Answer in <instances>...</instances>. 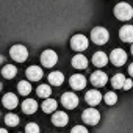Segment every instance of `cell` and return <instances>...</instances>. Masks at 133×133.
I'll return each instance as SVG.
<instances>
[{
    "instance_id": "cell-1",
    "label": "cell",
    "mask_w": 133,
    "mask_h": 133,
    "mask_svg": "<svg viewBox=\"0 0 133 133\" xmlns=\"http://www.w3.org/2000/svg\"><path fill=\"white\" fill-rule=\"evenodd\" d=\"M114 16L119 21H130L133 17V8L125 2H121L114 6Z\"/></svg>"
},
{
    "instance_id": "cell-2",
    "label": "cell",
    "mask_w": 133,
    "mask_h": 133,
    "mask_svg": "<svg viewBox=\"0 0 133 133\" xmlns=\"http://www.w3.org/2000/svg\"><path fill=\"white\" fill-rule=\"evenodd\" d=\"M108 39H110V33H108L107 28H103V27H96V28H92V31H91V41H92L94 44L103 45V44L108 42Z\"/></svg>"
},
{
    "instance_id": "cell-3",
    "label": "cell",
    "mask_w": 133,
    "mask_h": 133,
    "mask_svg": "<svg viewBox=\"0 0 133 133\" xmlns=\"http://www.w3.org/2000/svg\"><path fill=\"white\" fill-rule=\"evenodd\" d=\"M10 55H11V58H13L14 61H17V63H24V61L28 58V50H27L25 45L16 44V45H13V47L10 49Z\"/></svg>"
},
{
    "instance_id": "cell-4",
    "label": "cell",
    "mask_w": 133,
    "mask_h": 133,
    "mask_svg": "<svg viewBox=\"0 0 133 133\" xmlns=\"http://www.w3.org/2000/svg\"><path fill=\"white\" fill-rule=\"evenodd\" d=\"M71 49H74L75 52H83V50H86L88 49V38L85 36V35H74L72 38H71Z\"/></svg>"
},
{
    "instance_id": "cell-5",
    "label": "cell",
    "mask_w": 133,
    "mask_h": 133,
    "mask_svg": "<svg viewBox=\"0 0 133 133\" xmlns=\"http://www.w3.org/2000/svg\"><path fill=\"white\" fill-rule=\"evenodd\" d=\"M56 61H58V55H56L55 50L49 49V50H44L41 53V63H42L44 68H53L56 64Z\"/></svg>"
},
{
    "instance_id": "cell-6",
    "label": "cell",
    "mask_w": 133,
    "mask_h": 133,
    "mask_svg": "<svg viewBox=\"0 0 133 133\" xmlns=\"http://www.w3.org/2000/svg\"><path fill=\"white\" fill-rule=\"evenodd\" d=\"M82 119H83V122L88 124V125H96V124L100 121V113H99L96 108H88V110L83 111Z\"/></svg>"
},
{
    "instance_id": "cell-7",
    "label": "cell",
    "mask_w": 133,
    "mask_h": 133,
    "mask_svg": "<svg viewBox=\"0 0 133 133\" xmlns=\"http://www.w3.org/2000/svg\"><path fill=\"white\" fill-rule=\"evenodd\" d=\"M110 61H111L114 66L121 68V66H124L125 61H127V52L122 50V49H114V50L110 53Z\"/></svg>"
},
{
    "instance_id": "cell-8",
    "label": "cell",
    "mask_w": 133,
    "mask_h": 133,
    "mask_svg": "<svg viewBox=\"0 0 133 133\" xmlns=\"http://www.w3.org/2000/svg\"><path fill=\"white\" fill-rule=\"evenodd\" d=\"M61 103L64 108H68V110H72L78 105V97L75 92H64L61 96Z\"/></svg>"
},
{
    "instance_id": "cell-9",
    "label": "cell",
    "mask_w": 133,
    "mask_h": 133,
    "mask_svg": "<svg viewBox=\"0 0 133 133\" xmlns=\"http://www.w3.org/2000/svg\"><path fill=\"white\" fill-rule=\"evenodd\" d=\"M91 83L96 86V88H102L108 83V75L105 72H100V71H96L91 74Z\"/></svg>"
},
{
    "instance_id": "cell-10",
    "label": "cell",
    "mask_w": 133,
    "mask_h": 133,
    "mask_svg": "<svg viewBox=\"0 0 133 133\" xmlns=\"http://www.w3.org/2000/svg\"><path fill=\"white\" fill-rule=\"evenodd\" d=\"M69 122V116L68 113H64V111H55L53 116H52V124L56 125V127H64V125H68Z\"/></svg>"
},
{
    "instance_id": "cell-11",
    "label": "cell",
    "mask_w": 133,
    "mask_h": 133,
    "mask_svg": "<svg viewBox=\"0 0 133 133\" xmlns=\"http://www.w3.org/2000/svg\"><path fill=\"white\" fill-rule=\"evenodd\" d=\"M102 99H103V97H102V94H100L97 89H91V91H88V92H86V96H85L86 103H88V105H91V107L99 105Z\"/></svg>"
},
{
    "instance_id": "cell-12",
    "label": "cell",
    "mask_w": 133,
    "mask_h": 133,
    "mask_svg": "<svg viewBox=\"0 0 133 133\" xmlns=\"http://www.w3.org/2000/svg\"><path fill=\"white\" fill-rule=\"evenodd\" d=\"M69 85L72 86V89L80 91V89L85 88V85H86V78H85L82 74H75V75H72V77L69 78Z\"/></svg>"
},
{
    "instance_id": "cell-13",
    "label": "cell",
    "mask_w": 133,
    "mask_h": 133,
    "mask_svg": "<svg viewBox=\"0 0 133 133\" xmlns=\"http://www.w3.org/2000/svg\"><path fill=\"white\" fill-rule=\"evenodd\" d=\"M108 61H110V58L105 52H96L92 55V64L96 68H103V66L108 64Z\"/></svg>"
},
{
    "instance_id": "cell-14",
    "label": "cell",
    "mask_w": 133,
    "mask_h": 133,
    "mask_svg": "<svg viewBox=\"0 0 133 133\" xmlns=\"http://www.w3.org/2000/svg\"><path fill=\"white\" fill-rule=\"evenodd\" d=\"M2 103H3L5 108H8V110H14V108L17 107L19 100H17L16 94H13V92H6V94L3 96V99H2Z\"/></svg>"
},
{
    "instance_id": "cell-15",
    "label": "cell",
    "mask_w": 133,
    "mask_h": 133,
    "mask_svg": "<svg viewBox=\"0 0 133 133\" xmlns=\"http://www.w3.org/2000/svg\"><path fill=\"white\" fill-rule=\"evenodd\" d=\"M119 38L124 42H133V25H124L119 30Z\"/></svg>"
},
{
    "instance_id": "cell-16",
    "label": "cell",
    "mask_w": 133,
    "mask_h": 133,
    "mask_svg": "<svg viewBox=\"0 0 133 133\" xmlns=\"http://www.w3.org/2000/svg\"><path fill=\"white\" fill-rule=\"evenodd\" d=\"M42 75H44L42 69L38 68V66H30V68L27 69V77H28L30 82H38V80L42 78Z\"/></svg>"
},
{
    "instance_id": "cell-17",
    "label": "cell",
    "mask_w": 133,
    "mask_h": 133,
    "mask_svg": "<svg viewBox=\"0 0 133 133\" xmlns=\"http://www.w3.org/2000/svg\"><path fill=\"white\" fill-rule=\"evenodd\" d=\"M38 110V102L33 100V99H25L22 102V111L25 114H33L35 111Z\"/></svg>"
},
{
    "instance_id": "cell-18",
    "label": "cell",
    "mask_w": 133,
    "mask_h": 133,
    "mask_svg": "<svg viewBox=\"0 0 133 133\" xmlns=\"http://www.w3.org/2000/svg\"><path fill=\"white\" fill-rule=\"evenodd\" d=\"M72 66H74L75 69H86L88 68V58L85 55L78 53V55H75L72 58Z\"/></svg>"
},
{
    "instance_id": "cell-19",
    "label": "cell",
    "mask_w": 133,
    "mask_h": 133,
    "mask_svg": "<svg viewBox=\"0 0 133 133\" xmlns=\"http://www.w3.org/2000/svg\"><path fill=\"white\" fill-rule=\"evenodd\" d=\"M63 82H64V75H63V72H59V71L50 72V75H49V83H50V85L59 86V85H63Z\"/></svg>"
},
{
    "instance_id": "cell-20",
    "label": "cell",
    "mask_w": 133,
    "mask_h": 133,
    "mask_svg": "<svg viewBox=\"0 0 133 133\" xmlns=\"http://www.w3.org/2000/svg\"><path fill=\"white\" fill-rule=\"evenodd\" d=\"M56 107H58V103H56V100H53V99H45L44 102H42V105H41V108H42V111L44 113H55V110H56Z\"/></svg>"
},
{
    "instance_id": "cell-21",
    "label": "cell",
    "mask_w": 133,
    "mask_h": 133,
    "mask_svg": "<svg viewBox=\"0 0 133 133\" xmlns=\"http://www.w3.org/2000/svg\"><path fill=\"white\" fill-rule=\"evenodd\" d=\"M16 74H17L16 66H13V64H6V66H3V69H2V75H3L5 78H14V77H16Z\"/></svg>"
},
{
    "instance_id": "cell-22",
    "label": "cell",
    "mask_w": 133,
    "mask_h": 133,
    "mask_svg": "<svg viewBox=\"0 0 133 133\" xmlns=\"http://www.w3.org/2000/svg\"><path fill=\"white\" fill-rule=\"evenodd\" d=\"M36 94L38 97H42V99H49L52 96V89H50V85H39L38 89H36Z\"/></svg>"
},
{
    "instance_id": "cell-23",
    "label": "cell",
    "mask_w": 133,
    "mask_h": 133,
    "mask_svg": "<svg viewBox=\"0 0 133 133\" xmlns=\"http://www.w3.org/2000/svg\"><path fill=\"white\" fill-rule=\"evenodd\" d=\"M125 80H127V78H125L122 74H116V75H113V78H111V85H113L114 89H121V88H124Z\"/></svg>"
},
{
    "instance_id": "cell-24",
    "label": "cell",
    "mask_w": 133,
    "mask_h": 133,
    "mask_svg": "<svg viewBox=\"0 0 133 133\" xmlns=\"http://www.w3.org/2000/svg\"><path fill=\"white\" fill-rule=\"evenodd\" d=\"M17 89H19V94H21V96H28V94L31 92V85H30V82L22 80V82H19Z\"/></svg>"
},
{
    "instance_id": "cell-25",
    "label": "cell",
    "mask_w": 133,
    "mask_h": 133,
    "mask_svg": "<svg viewBox=\"0 0 133 133\" xmlns=\"http://www.w3.org/2000/svg\"><path fill=\"white\" fill-rule=\"evenodd\" d=\"M5 124H6L8 127H16V125H19V116L14 114V113L6 114V116H5Z\"/></svg>"
},
{
    "instance_id": "cell-26",
    "label": "cell",
    "mask_w": 133,
    "mask_h": 133,
    "mask_svg": "<svg viewBox=\"0 0 133 133\" xmlns=\"http://www.w3.org/2000/svg\"><path fill=\"white\" fill-rule=\"evenodd\" d=\"M103 100H105V103H107V105H114V103L117 102V96H116V92L108 91V92L103 96Z\"/></svg>"
},
{
    "instance_id": "cell-27",
    "label": "cell",
    "mask_w": 133,
    "mask_h": 133,
    "mask_svg": "<svg viewBox=\"0 0 133 133\" xmlns=\"http://www.w3.org/2000/svg\"><path fill=\"white\" fill-rule=\"evenodd\" d=\"M25 133H39V125L35 122H30L25 125Z\"/></svg>"
},
{
    "instance_id": "cell-28",
    "label": "cell",
    "mask_w": 133,
    "mask_h": 133,
    "mask_svg": "<svg viewBox=\"0 0 133 133\" xmlns=\"http://www.w3.org/2000/svg\"><path fill=\"white\" fill-rule=\"evenodd\" d=\"M71 133H88V130H86L83 125H75V127L71 130Z\"/></svg>"
},
{
    "instance_id": "cell-29",
    "label": "cell",
    "mask_w": 133,
    "mask_h": 133,
    "mask_svg": "<svg viewBox=\"0 0 133 133\" xmlns=\"http://www.w3.org/2000/svg\"><path fill=\"white\" fill-rule=\"evenodd\" d=\"M131 86H133L131 78H127V80H125V83H124V89H125V91H128V89H131Z\"/></svg>"
},
{
    "instance_id": "cell-30",
    "label": "cell",
    "mask_w": 133,
    "mask_h": 133,
    "mask_svg": "<svg viewBox=\"0 0 133 133\" xmlns=\"http://www.w3.org/2000/svg\"><path fill=\"white\" fill-rule=\"evenodd\" d=\"M128 74H130V75L133 77V63H131V64L128 66Z\"/></svg>"
},
{
    "instance_id": "cell-31",
    "label": "cell",
    "mask_w": 133,
    "mask_h": 133,
    "mask_svg": "<svg viewBox=\"0 0 133 133\" xmlns=\"http://www.w3.org/2000/svg\"><path fill=\"white\" fill-rule=\"evenodd\" d=\"M0 133H6V130H5V128H2V130H0Z\"/></svg>"
},
{
    "instance_id": "cell-32",
    "label": "cell",
    "mask_w": 133,
    "mask_h": 133,
    "mask_svg": "<svg viewBox=\"0 0 133 133\" xmlns=\"http://www.w3.org/2000/svg\"><path fill=\"white\" fill-rule=\"evenodd\" d=\"M131 55H133V44H131Z\"/></svg>"
}]
</instances>
